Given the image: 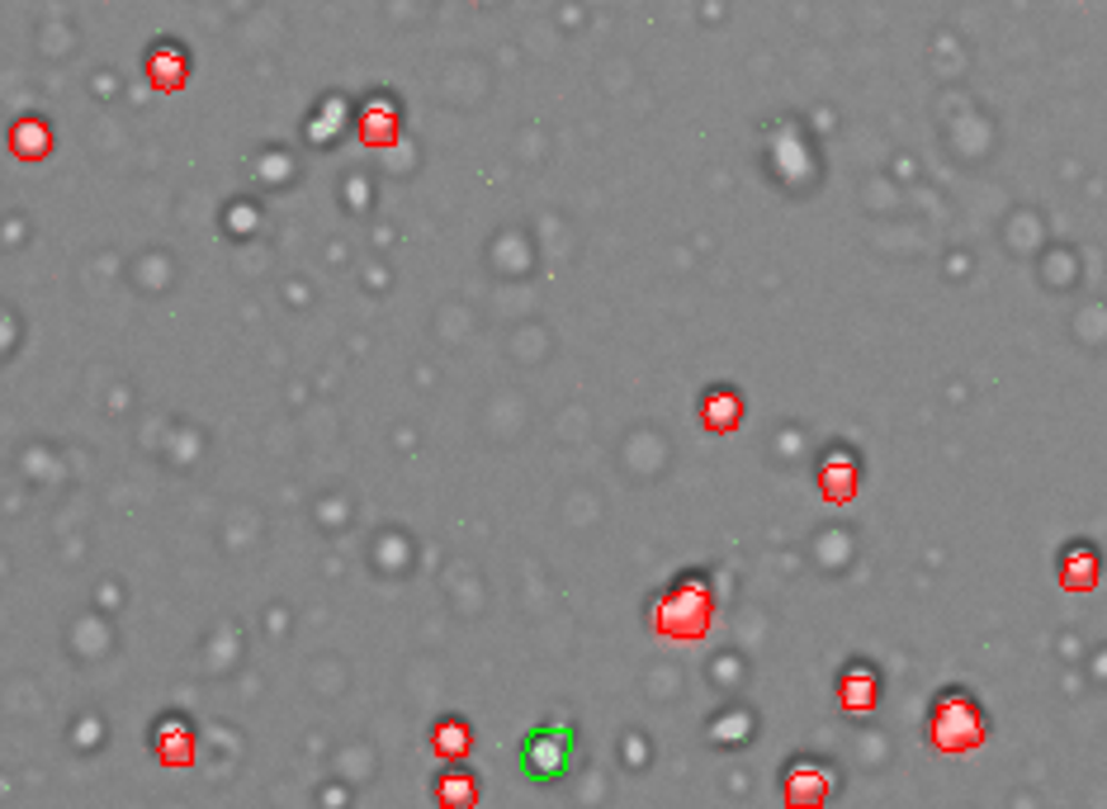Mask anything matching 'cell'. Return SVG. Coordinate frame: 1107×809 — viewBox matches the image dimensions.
Wrapping results in <instances>:
<instances>
[{"mask_svg":"<svg viewBox=\"0 0 1107 809\" xmlns=\"http://www.w3.org/2000/svg\"><path fill=\"white\" fill-rule=\"evenodd\" d=\"M474 796H478V786H474V777H468V771H445V777L436 781V800H441V809H468V805H474Z\"/></svg>","mask_w":1107,"mask_h":809,"instance_id":"5","label":"cell"},{"mask_svg":"<svg viewBox=\"0 0 1107 809\" xmlns=\"http://www.w3.org/2000/svg\"><path fill=\"white\" fill-rule=\"evenodd\" d=\"M1060 582L1069 592H1088L1098 582V550L1094 544H1069V550L1060 554Z\"/></svg>","mask_w":1107,"mask_h":809,"instance_id":"3","label":"cell"},{"mask_svg":"<svg viewBox=\"0 0 1107 809\" xmlns=\"http://www.w3.org/2000/svg\"><path fill=\"white\" fill-rule=\"evenodd\" d=\"M871 701H876V672H871V668H852V672H842V706H852V710H871Z\"/></svg>","mask_w":1107,"mask_h":809,"instance_id":"6","label":"cell"},{"mask_svg":"<svg viewBox=\"0 0 1107 809\" xmlns=\"http://www.w3.org/2000/svg\"><path fill=\"white\" fill-rule=\"evenodd\" d=\"M577 762V729L569 720H550V724H535L531 733L521 739V771L531 777L535 786H554L564 781Z\"/></svg>","mask_w":1107,"mask_h":809,"instance_id":"1","label":"cell"},{"mask_svg":"<svg viewBox=\"0 0 1107 809\" xmlns=\"http://www.w3.org/2000/svg\"><path fill=\"white\" fill-rule=\"evenodd\" d=\"M980 733H985L980 706H975L966 691H942V701L932 706V743L956 752V748L980 743Z\"/></svg>","mask_w":1107,"mask_h":809,"instance_id":"2","label":"cell"},{"mask_svg":"<svg viewBox=\"0 0 1107 809\" xmlns=\"http://www.w3.org/2000/svg\"><path fill=\"white\" fill-rule=\"evenodd\" d=\"M823 796H829V777H823L819 767H810V777H804V767H795L791 777H785V800H791L795 809H804V805H823Z\"/></svg>","mask_w":1107,"mask_h":809,"instance_id":"4","label":"cell"},{"mask_svg":"<svg viewBox=\"0 0 1107 809\" xmlns=\"http://www.w3.org/2000/svg\"><path fill=\"white\" fill-rule=\"evenodd\" d=\"M431 743H436L441 758H464L468 743H474V733H468V724H459V720H441L436 724V739H431Z\"/></svg>","mask_w":1107,"mask_h":809,"instance_id":"7","label":"cell"}]
</instances>
